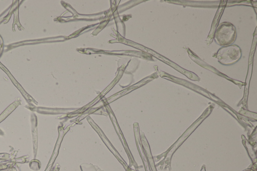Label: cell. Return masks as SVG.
Returning <instances> with one entry per match:
<instances>
[{"instance_id": "cell-1", "label": "cell", "mask_w": 257, "mask_h": 171, "mask_svg": "<svg viewBox=\"0 0 257 171\" xmlns=\"http://www.w3.org/2000/svg\"><path fill=\"white\" fill-rule=\"evenodd\" d=\"M236 38L234 26L229 22H223L219 24L215 34L214 40L216 43L222 47L231 45Z\"/></svg>"}, {"instance_id": "cell-2", "label": "cell", "mask_w": 257, "mask_h": 171, "mask_svg": "<svg viewBox=\"0 0 257 171\" xmlns=\"http://www.w3.org/2000/svg\"><path fill=\"white\" fill-rule=\"evenodd\" d=\"M241 57V51L237 45H230L220 48L215 54L218 62L224 65L235 63Z\"/></svg>"}]
</instances>
